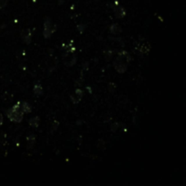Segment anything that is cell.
I'll return each mask as SVG.
<instances>
[{
    "instance_id": "cell-17",
    "label": "cell",
    "mask_w": 186,
    "mask_h": 186,
    "mask_svg": "<svg viewBox=\"0 0 186 186\" xmlns=\"http://www.w3.org/2000/svg\"><path fill=\"white\" fill-rule=\"evenodd\" d=\"M55 122L56 121H55V122H53V124H52V125H51V127H50V131L51 132H54V131H55L56 129H57V127H58V125H59V124H56V125H55Z\"/></svg>"
},
{
    "instance_id": "cell-3",
    "label": "cell",
    "mask_w": 186,
    "mask_h": 186,
    "mask_svg": "<svg viewBox=\"0 0 186 186\" xmlns=\"http://www.w3.org/2000/svg\"><path fill=\"white\" fill-rule=\"evenodd\" d=\"M56 28L55 26L53 25V23H52L51 19L48 18V17H46L44 21V28H43V36L45 39H49L52 36H53V34L55 32Z\"/></svg>"
},
{
    "instance_id": "cell-8",
    "label": "cell",
    "mask_w": 186,
    "mask_h": 186,
    "mask_svg": "<svg viewBox=\"0 0 186 186\" xmlns=\"http://www.w3.org/2000/svg\"><path fill=\"white\" fill-rule=\"evenodd\" d=\"M136 49L140 52L141 54L147 55L149 52L151 51V45L146 41L141 42V43H139L138 45L136 46Z\"/></svg>"
},
{
    "instance_id": "cell-6",
    "label": "cell",
    "mask_w": 186,
    "mask_h": 186,
    "mask_svg": "<svg viewBox=\"0 0 186 186\" xmlns=\"http://www.w3.org/2000/svg\"><path fill=\"white\" fill-rule=\"evenodd\" d=\"M32 30L30 28H25L23 29L21 31V34H20V37H21V39L22 41L24 42L26 45H30L31 42H32Z\"/></svg>"
},
{
    "instance_id": "cell-11",
    "label": "cell",
    "mask_w": 186,
    "mask_h": 186,
    "mask_svg": "<svg viewBox=\"0 0 186 186\" xmlns=\"http://www.w3.org/2000/svg\"><path fill=\"white\" fill-rule=\"evenodd\" d=\"M28 124L33 128H38L40 125V118L39 116H34V117L30 118L28 121Z\"/></svg>"
},
{
    "instance_id": "cell-7",
    "label": "cell",
    "mask_w": 186,
    "mask_h": 186,
    "mask_svg": "<svg viewBox=\"0 0 186 186\" xmlns=\"http://www.w3.org/2000/svg\"><path fill=\"white\" fill-rule=\"evenodd\" d=\"M85 93L82 89H76L73 94L70 95V100L74 104H77L81 102V100L83 99Z\"/></svg>"
},
{
    "instance_id": "cell-15",
    "label": "cell",
    "mask_w": 186,
    "mask_h": 186,
    "mask_svg": "<svg viewBox=\"0 0 186 186\" xmlns=\"http://www.w3.org/2000/svg\"><path fill=\"white\" fill-rule=\"evenodd\" d=\"M113 55H114V53H113V51L111 50H107L106 52V59L107 61H110L113 58Z\"/></svg>"
},
{
    "instance_id": "cell-5",
    "label": "cell",
    "mask_w": 186,
    "mask_h": 186,
    "mask_svg": "<svg viewBox=\"0 0 186 186\" xmlns=\"http://www.w3.org/2000/svg\"><path fill=\"white\" fill-rule=\"evenodd\" d=\"M63 61L66 66H73L76 63L77 57L73 55V53H67V52H66V54L63 55Z\"/></svg>"
},
{
    "instance_id": "cell-10",
    "label": "cell",
    "mask_w": 186,
    "mask_h": 186,
    "mask_svg": "<svg viewBox=\"0 0 186 186\" xmlns=\"http://www.w3.org/2000/svg\"><path fill=\"white\" fill-rule=\"evenodd\" d=\"M109 31L112 34H114V36H117V34L122 33V27L118 25V24H113L111 25L109 28Z\"/></svg>"
},
{
    "instance_id": "cell-16",
    "label": "cell",
    "mask_w": 186,
    "mask_h": 186,
    "mask_svg": "<svg viewBox=\"0 0 186 186\" xmlns=\"http://www.w3.org/2000/svg\"><path fill=\"white\" fill-rule=\"evenodd\" d=\"M8 0H0V9H3L7 5Z\"/></svg>"
},
{
    "instance_id": "cell-9",
    "label": "cell",
    "mask_w": 186,
    "mask_h": 186,
    "mask_svg": "<svg viewBox=\"0 0 186 186\" xmlns=\"http://www.w3.org/2000/svg\"><path fill=\"white\" fill-rule=\"evenodd\" d=\"M20 109L23 114H30L32 112V106L27 102H20Z\"/></svg>"
},
{
    "instance_id": "cell-18",
    "label": "cell",
    "mask_w": 186,
    "mask_h": 186,
    "mask_svg": "<svg viewBox=\"0 0 186 186\" xmlns=\"http://www.w3.org/2000/svg\"><path fill=\"white\" fill-rule=\"evenodd\" d=\"M3 123H4V117H3V114L0 113V127L2 126Z\"/></svg>"
},
{
    "instance_id": "cell-1",
    "label": "cell",
    "mask_w": 186,
    "mask_h": 186,
    "mask_svg": "<svg viewBox=\"0 0 186 186\" xmlns=\"http://www.w3.org/2000/svg\"><path fill=\"white\" fill-rule=\"evenodd\" d=\"M131 60H132V57L128 52L122 51L116 56V58L113 63V66L117 73L124 74L126 72L127 68H128V65Z\"/></svg>"
},
{
    "instance_id": "cell-13",
    "label": "cell",
    "mask_w": 186,
    "mask_h": 186,
    "mask_svg": "<svg viewBox=\"0 0 186 186\" xmlns=\"http://www.w3.org/2000/svg\"><path fill=\"white\" fill-rule=\"evenodd\" d=\"M26 143H27V148H33L34 143H36V136L34 135H30L26 136Z\"/></svg>"
},
{
    "instance_id": "cell-14",
    "label": "cell",
    "mask_w": 186,
    "mask_h": 186,
    "mask_svg": "<svg viewBox=\"0 0 186 186\" xmlns=\"http://www.w3.org/2000/svg\"><path fill=\"white\" fill-rule=\"evenodd\" d=\"M110 128H111V131L112 132H116L117 131L119 128H120V123H117V122H115V123H114V124H111V127H110Z\"/></svg>"
},
{
    "instance_id": "cell-4",
    "label": "cell",
    "mask_w": 186,
    "mask_h": 186,
    "mask_svg": "<svg viewBox=\"0 0 186 186\" xmlns=\"http://www.w3.org/2000/svg\"><path fill=\"white\" fill-rule=\"evenodd\" d=\"M113 11H114V16L116 17V18L122 19V18H124V17H125V16H126L125 9L122 7V5H118V2H114V5H113Z\"/></svg>"
},
{
    "instance_id": "cell-12",
    "label": "cell",
    "mask_w": 186,
    "mask_h": 186,
    "mask_svg": "<svg viewBox=\"0 0 186 186\" xmlns=\"http://www.w3.org/2000/svg\"><path fill=\"white\" fill-rule=\"evenodd\" d=\"M33 91H34V95L36 96H41L43 95V87L40 84H36L34 85V88H33Z\"/></svg>"
},
{
    "instance_id": "cell-2",
    "label": "cell",
    "mask_w": 186,
    "mask_h": 186,
    "mask_svg": "<svg viewBox=\"0 0 186 186\" xmlns=\"http://www.w3.org/2000/svg\"><path fill=\"white\" fill-rule=\"evenodd\" d=\"M7 118L16 124H19L24 119V114L20 109V101L17 102L12 107H10L7 111Z\"/></svg>"
}]
</instances>
